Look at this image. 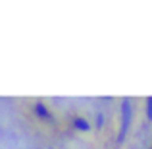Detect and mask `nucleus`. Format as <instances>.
<instances>
[{
	"label": "nucleus",
	"instance_id": "f257e3e1",
	"mask_svg": "<svg viewBox=\"0 0 152 149\" xmlns=\"http://www.w3.org/2000/svg\"><path fill=\"white\" fill-rule=\"evenodd\" d=\"M77 126H81V128H83V130H87V128H89V126H87V124H85V122H83V120H77Z\"/></svg>",
	"mask_w": 152,
	"mask_h": 149
},
{
	"label": "nucleus",
	"instance_id": "f03ea898",
	"mask_svg": "<svg viewBox=\"0 0 152 149\" xmlns=\"http://www.w3.org/2000/svg\"><path fill=\"white\" fill-rule=\"evenodd\" d=\"M150 107H152V99H150ZM148 116L152 118V108H150V112H148Z\"/></svg>",
	"mask_w": 152,
	"mask_h": 149
}]
</instances>
